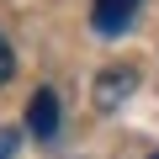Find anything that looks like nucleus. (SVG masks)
<instances>
[{"label":"nucleus","mask_w":159,"mask_h":159,"mask_svg":"<svg viewBox=\"0 0 159 159\" xmlns=\"http://www.w3.org/2000/svg\"><path fill=\"white\" fill-rule=\"evenodd\" d=\"M133 90H138V69H127V64H117V69H101V74H96V106H101V111L122 106Z\"/></svg>","instance_id":"nucleus-1"},{"label":"nucleus","mask_w":159,"mask_h":159,"mask_svg":"<svg viewBox=\"0 0 159 159\" xmlns=\"http://www.w3.org/2000/svg\"><path fill=\"white\" fill-rule=\"evenodd\" d=\"M138 6L143 0H96V32H106V37H117V32H127L133 27V16H138Z\"/></svg>","instance_id":"nucleus-2"},{"label":"nucleus","mask_w":159,"mask_h":159,"mask_svg":"<svg viewBox=\"0 0 159 159\" xmlns=\"http://www.w3.org/2000/svg\"><path fill=\"white\" fill-rule=\"evenodd\" d=\"M27 133L32 138H53L58 133V96L53 90H37L32 106H27Z\"/></svg>","instance_id":"nucleus-3"},{"label":"nucleus","mask_w":159,"mask_h":159,"mask_svg":"<svg viewBox=\"0 0 159 159\" xmlns=\"http://www.w3.org/2000/svg\"><path fill=\"white\" fill-rule=\"evenodd\" d=\"M16 74V53H11V43H6V32H0V85Z\"/></svg>","instance_id":"nucleus-4"},{"label":"nucleus","mask_w":159,"mask_h":159,"mask_svg":"<svg viewBox=\"0 0 159 159\" xmlns=\"http://www.w3.org/2000/svg\"><path fill=\"white\" fill-rule=\"evenodd\" d=\"M11 148H16V133H0V159H11Z\"/></svg>","instance_id":"nucleus-5"},{"label":"nucleus","mask_w":159,"mask_h":159,"mask_svg":"<svg viewBox=\"0 0 159 159\" xmlns=\"http://www.w3.org/2000/svg\"><path fill=\"white\" fill-rule=\"evenodd\" d=\"M148 159H159V154H148Z\"/></svg>","instance_id":"nucleus-6"}]
</instances>
